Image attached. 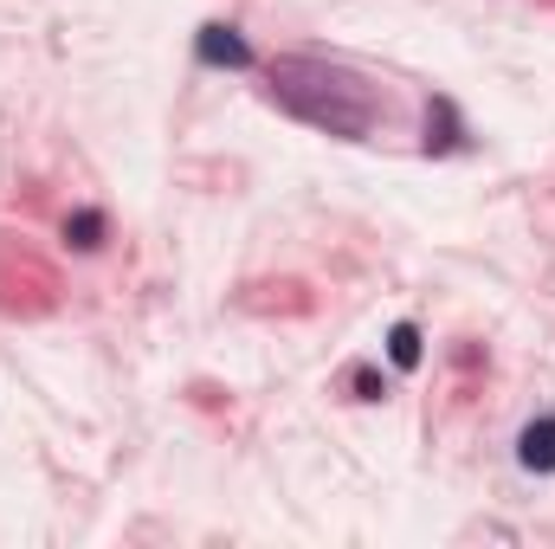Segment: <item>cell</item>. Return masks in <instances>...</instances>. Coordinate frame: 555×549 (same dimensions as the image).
<instances>
[{
  "label": "cell",
  "instance_id": "obj_1",
  "mask_svg": "<svg viewBox=\"0 0 555 549\" xmlns=\"http://www.w3.org/2000/svg\"><path fill=\"white\" fill-rule=\"evenodd\" d=\"M266 98H272L284 117L323 130V137L343 142H369L388 124V91L323 52H284L266 65Z\"/></svg>",
  "mask_w": 555,
  "mask_h": 549
},
{
  "label": "cell",
  "instance_id": "obj_2",
  "mask_svg": "<svg viewBox=\"0 0 555 549\" xmlns=\"http://www.w3.org/2000/svg\"><path fill=\"white\" fill-rule=\"evenodd\" d=\"M194 59L214 65V72H253V65H259L253 39H246L240 26H227V20H207V26L194 33Z\"/></svg>",
  "mask_w": 555,
  "mask_h": 549
},
{
  "label": "cell",
  "instance_id": "obj_3",
  "mask_svg": "<svg viewBox=\"0 0 555 549\" xmlns=\"http://www.w3.org/2000/svg\"><path fill=\"white\" fill-rule=\"evenodd\" d=\"M517 465L537 472V478H550L555 472V413L524 420V433H517Z\"/></svg>",
  "mask_w": 555,
  "mask_h": 549
},
{
  "label": "cell",
  "instance_id": "obj_4",
  "mask_svg": "<svg viewBox=\"0 0 555 549\" xmlns=\"http://www.w3.org/2000/svg\"><path fill=\"white\" fill-rule=\"evenodd\" d=\"M104 240H111L104 207H78V214H65V246H72V253H98Z\"/></svg>",
  "mask_w": 555,
  "mask_h": 549
},
{
  "label": "cell",
  "instance_id": "obj_5",
  "mask_svg": "<svg viewBox=\"0 0 555 549\" xmlns=\"http://www.w3.org/2000/svg\"><path fill=\"white\" fill-rule=\"evenodd\" d=\"M426 117H439V137H426L433 155H446V149H465V124H459V111H452V98H433V111Z\"/></svg>",
  "mask_w": 555,
  "mask_h": 549
},
{
  "label": "cell",
  "instance_id": "obj_6",
  "mask_svg": "<svg viewBox=\"0 0 555 549\" xmlns=\"http://www.w3.org/2000/svg\"><path fill=\"white\" fill-rule=\"evenodd\" d=\"M420 356H426L420 323H408V317H401V323L388 330V362H395V369H420Z\"/></svg>",
  "mask_w": 555,
  "mask_h": 549
},
{
  "label": "cell",
  "instance_id": "obj_7",
  "mask_svg": "<svg viewBox=\"0 0 555 549\" xmlns=\"http://www.w3.org/2000/svg\"><path fill=\"white\" fill-rule=\"evenodd\" d=\"M349 388H356V401H388V375L375 362H356L349 369Z\"/></svg>",
  "mask_w": 555,
  "mask_h": 549
}]
</instances>
